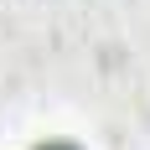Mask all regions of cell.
Segmentation results:
<instances>
[{
	"label": "cell",
	"instance_id": "6da1fadb",
	"mask_svg": "<svg viewBox=\"0 0 150 150\" xmlns=\"http://www.w3.org/2000/svg\"><path fill=\"white\" fill-rule=\"evenodd\" d=\"M36 150H78V145H67V140H47V145H36Z\"/></svg>",
	"mask_w": 150,
	"mask_h": 150
}]
</instances>
